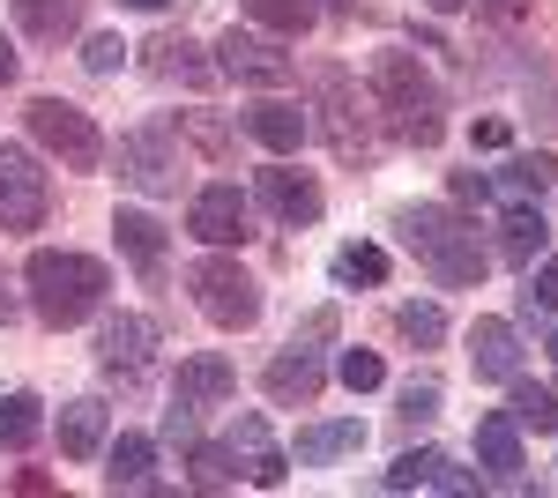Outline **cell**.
Returning <instances> with one entry per match:
<instances>
[{"instance_id": "cell-23", "label": "cell", "mask_w": 558, "mask_h": 498, "mask_svg": "<svg viewBox=\"0 0 558 498\" xmlns=\"http://www.w3.org/2000/svg\"><path fill=\"white\" fill-rule=\"evenodd\" d=\"M157 439H142V432H120L112 447H105V491H149L157 476Z\"/></svg>"}, {"instance_id": "cell-30", "label": "cell", "mask_w": 558, "mask_h": 498, "mask_svg": "<svg viewBox=\"0 0 558 498\" xmlns=\"http://www.w3.org/2000/svg\"><path fill=\"white\" fill-rule=\"evenodd\" d=\"M558 179V157L551 149H536V157H507V165H499V179H492V186H507V194H514V202H529V194H544V186H551Z\"/></svg>"}, {"instance_id": "cell-5", "label": "cell", "mask_w": 558, "mask_h": 498, "mask_svg": "<svg viewBox=\"0 0 558 498\" xmlns=\"http://www.w3.org/2000/svg\"><path fill=\"white\" fill-rule=\"evenodd\" d=\"M186 291H194V305H202V320H209V328L239 335V328H254V320H260V283L223 246L202 253V260L186 268Z\"/></svg>"}, {"instance_id": "cell-14", "label": "cell", "mask_w": 558, "mask_h": 498, "mask_svg": "<svg viewBox=\"0 0 558 498\" xmlns=\"http://www.w3.org/2000/svg\"><path fill=\"white\" fill-rule=\"evenodd\" d=\"M239 394V373H231V357H216V350H194V357H179V373H172V402L179 410H223Z\"/></svg>"}, {"instance_id": "cell-12", "label": "cell", "mask_w": 558, "mask_h": 498, "mask_svg": "<svg viewBox=\"0 0 558 498\" xmlns=\"http://www.w3.org/2000/svg\"><path fill=\"white\" fill-rule=\"evenodd\" d=\"M320 387H328V365H320V350H313V342L276 350V357H268V373H260V394H268L276 410H313V402H320Z\"/></svg>"}, {"instance_id": "cell-29", "label": "cell", "mask_w": 558, "mask_h": 498, "mask_svg": "<svg viewBox=\"0 0 558 498\" xmlns=\"http://www.w3.org/2000/svg\"><path fill=\"white\" fill-rule=\"evenodd\" d=\"M38 432H45V402L38 394H8V402H0V447H8V454L38 447Z\"/></svg>"}, {"instance_id": "cell-42", "label": "cell", "mask_w": 558, "mask_h": 498, "mask_svg": "<svg viewBox=\"0 0 558 498\" xmlns=\"http://www.w3.org/2000/svg\"><path fill=\"white\" fill-rule=\"evenodd\" d=\"M328 335H336V313H328V305H320V313H313V320H305V335H299V342H328Z\"/></svg>"}, {"instance_id": "cell-21", "label": "cell", "mask_w": 558, "mask_h": 498, "mask_svg": "<svg viewBox=\"0 0 558 498\" xmlns=\"http://www.w3.org/2000/svg\"><path fill=\"white\" fill-rule=\"evenodd\" d=\"M305 126H313V120H305L291 97H260V105H246V134H254L260 149H276V157H291V149H299Z\"/></svg>"}, {"instance_id": "cell-25", "label": "cell", "mask_w": 558, "mask_h": 498, "mask_svg": "<svg viewBox=\"0 0 558 498\" xmlns=\"http://www.w3.org/2000/svg\"><path fill=\"white\" fill-rule=\"evenodd\" d=\"M105 424H112V410H105L97 394H75V402L60 410V454H68V461H89L97 447H105Z\"/></svg>"}, {"instance_id": "cell-35", "label": "cell", "mask_w": 558, "mask_h": 498, "mask_svg": "<svg viewBox=\"0 0 558 498\" xmlns=\"http://www.w3.org/2000/svg\"><path fill=\"white\" fill-rule=\"evenodd\" d=\"M336 373H343L350 394H373V387L387 379V365H380V350H343V365H336Z\"/></svg>"}, {"instance_id": "cell-44", "label": "cell", "mask_w": 558, "mask_h": 498, "mask_svg": "<svg viewBox=\"0 0 558 498\" xmlns=\"http://www.w3.org/2000/svg\"><path fill=\"white\" fill-rule=\"evenodd\" d=\"M8 83H15V45L0 38V89H8Z\"/></svg>"}, {"instance_id": "cell-31", "label": "cell", "mask_w": 558, "mask_h": 498, "mask_svg": "<svg viewBox=\"0 0 558 498\" xmlns=\"http://www.w3.org/2000/svg\"><path fill=\"white\" fill-rule=\"evenodd\" d=\"M336 283H343V291H357V283L380 291V283H387V253L380 246H343V253H336Z\"/></svg>"}, {"instance_id": "cell-26", "label": "cell", "mask_w": 558, "mask_h": 498, "mask_svg": "<svg viewBox=\"0 0 558 498\" xmlns=\"http://www.w3.org/2000/svg\"><path fill=\"white\" fill-rule=\"evenodd\" d=\"M544 231H551V223H544V216H536L529 202H514V208H507V223H499V260L529 268V260L544 253Z\"/></svg>"}, {"instance_id": "cell-4", "label": "cell", "mask_w": 558, "mask_h": 498, "mask_svg": "<svg viewBox=\"0 0 558 498\" xmlns=\"http://www.w3.org/2000/svg\"><path fill=\"white\" fill-rule=\"evenodd\" d=\"M313 105H320L328 157H336V165H373V120H365V105H357V83H350V68L320 60V68H313Z\"/></svg>"}, {"instance_id": "cell-16", "label": "cell", "mask_w": 558, "mask_h": 498, "mask_svg": "<svg viewBox=\"0 0 558 498\" xmlns=\"http://www.w3.org/2000/svg\"><path fill=\"white\" fill-rule=\"evenodd\" d=\"M387 491H484L470 469H454V461L439 454V447H417V454H402L395 469L380 476Z\"/></svg>"}, {"instance_id": "cell-33", "label": "cell", "mask_w": 558, "mask_h": 498, "mask_svg": "<svg viewBox=\"0 0 558 498\" xmlns=\"http://www.w3.org/2000/svg\"><path fill=\"white\" fill-rule=\"evenodd\" d=\"M186 469H194V491H223V484H239V469H231V447H186Z\"/></svg>"}, {"instance_id": "cell-2", "label": "cell", "mask_w": 558, "mask_h": 498, "mask_svg": "<svg viewBox=\"0 0 558 498\" xmlns=\"http://www.w3.org/2000/svg\"><path fill=\"white\" fill-rule=\"evenodd\" d=\"M23 291H31V313H38L45 328H83L89 313H105L112 268L97 253H75V246H38L23 260Z\"/></svg>"}, {"instance_id": "cell-37", "label": "cell", "mask_w": 558, "mask_h": 498, "mask_svg": "<svg viewBox=\"0 0 558 498\" xmlns=\"http://www.w3.org/2000/svg\"><path fill=\"white\" fill-rule=\"evenodd\" d=\"M521 313H529V320H536V313H558V253L544 260V268H536V276H529V291H521Z\"/></svg>"}, {"instance_id": "cell-49", "label": "cell", "mask_w": 558, "mask_h": 498, "mask_svg": "<svg viewBox=\"0 0 558 498\" xmlns=\"http://www.w3.org/2000/svg\"><path fill=\"white\" fill-rule=\"evenodd\" d=\"M336 8H343V0H336Z\"/></svg>"}, {"instance_id": "cell-43", "label": "cell", "mask_w": 558, "mask_h": 498, "mask_svg": "<svg viewBox=\"0 0 558 498\" xmlns=\"http://www.w3.org/2000/svg\"><path fill=\"white\" fill-rule=\"evenodd\" d=\"M15 491H31V498H52V476H45V469H23V476H15Z\"/></svg>"}, {"instance_id": "cell-39", "label": "cell", "mask_w": 558, "mask_h": 498, "mask_svg": "<svg viewBox=\"0 0 558 498\" xmlns=\"http://www.w3.org/2000/svg\"><path fill=\"white\" fill-rule=\"evenodd\" d=\"M476 15H484V23H499V31H514L521 15H529V0H476Z\"/></svg>"}, {"instance_id": "cell-27", "label": "cell", "mask_w": 558, "mask_h": 498, "mask_svg": "<svg viewBox=\"0 0 558 498\" xmlns=\"http://www.w3.org/2000/svg\"><path fill=\"white\" fill-rule=\"evenodd\" d=\"M507 416H514V424H529V432H558V394L514 373V379H507Z\"/></svg>"}, {"instance_id": "cell-45", "label": "cell", "mask_w": 558, "mask_h": 498, "mask_svg": "<svg viewBox=\"0 0 558 498\" xmlns=\"http://www.w3.org/2000/svg\"><path fill=\"white\" fill-rule=\"evenodd\" d=\"M15 313H23V305H15V291H8V276H0V328H8Z\"/></svg>"}, {"instance_id": "cell-15", "label": "cell", "mask_w": 558, "mask_h": 498, "mask_svg": "<svg viewBox=\"0 0 558 498\" xmlns=\"http://www.w3.org/2000/svg\"><path fill=\"white\" fill-rule=\"evenodd\" d=\"M231 461H239V476L260 484V491H276V484L291 476V454L268 439V416H260V410H246L239 424H231Z\"/></svg>"}, {"instance_id": "cell-28", "label": "cell", "mask_w": 558, "mask_h": 498, "mask_svg": "<svg viewBox=\"0 0 558 498\" xmlns=\"http://www.w3.org/2000/svg\"><path fill=\"white\" fill-rule=\"evenodd\" d=\"M246 15H254L268 38H305V31L320 23V8H313V0H246Z\"/></svg>"}, {"instance_id": "cell-47", "label": "cell", "mask_w": 558, "mask_h": 498, "mask_svg": "<svg viewBox=\"0 0 558 498\" xmlns=\"http://www.w3.org/2000/svg\"><path fill=\"white\" fill-rule=\"evenodd\" d=\"M120 8H149V15H157V8H165V0H120Z\"/></svg>"}, {"instance_id": "cell-13", "label": "cell", "mask_w": 558, "mask_h": 498, "mask_svg": "<svg viewBox=\"0 0 558 498\" xmlns=\"http://www.w3.org/2000/svg\"><path fill=\"white\" fill-rule=\"evenodd\" d=\"M149 350H157V328L142 320V313H112L105 328H97V365H105V379H142L149 373Z\"/></svg>"}, {"instance_id": "cell-36", "label": "cell", "mask_w": 558, "mask_h": 498, "mask_svg": "<svg viewBox=\"0 0 558 498\" xmlns=\"http://www.w3.org/2000/svg\"><path fill=\"white\" fill-rule=\"evenodd\" d=\"M395 416H402V424H410V432H417V424H432V416H439V379H410V387H402V410H395Z\"/></svg>"}, {"instance_id": "cell-20", "label": "cell", "mask_w": 558, "mask_h": 498, "mask_svg": "<svg viewBox=\"0 0 558 498\" xmlns=\"http://www.w3.org/2000/svg\"><path fill=\"white\" fill-rule=\"evenodd\" d=\"M470 365H476V379H507L521 373V335H514V320H476L470 328Z\"/></svg>"}, {"instance_id": "cell-19", "label": "cell", "mask_w": 558, "mask_h": 498, "mask_svg": "<svg viewBox=\"0 0 558 498\" xmlns=\"http://www.w3.org/2000/svg\"><path fill=\"white\" fill-rule=\"evenodd\" d=\"M142 52H149L142 68H149L157 83H186V89H209L216 83V60H202V45H194V38H172V31H165V38L142 45Z\"/></svg>"}, {"instance_id": "cell-41", "label": "cell", "mask_w": 558, "mask_h": 498, "mask_svg": "<svg viewBox=\"0 0 558 498\" xmlns=\"http://www.w3.org/2000/svg\"><path fill=\"white\" fill-rule=\"evenodd\" d=\"M454 202H492V179L484 171H454Z\"/></svg>"}, {"instance_id": "cell-24", "label": "cell", "mask_w": 558, "mask_h": 498, "mask_svg": "<svg viewBox=\"0 0 558 498\" xmlns=\"http://www.w3.org/2000/svg\"><path fill=\"white\" fill-rule=\"evenodd\" d=\"M357 447H365V424H357V416H328V424H305L291 454H299L305 469H328V461L357 454Z\"/></svg>"}, {"instance_id": "cell-46", "label": "cell", "mask_w": 558, "mask_h": 498, "mask_svg": "<svg viewBox=\"0 0 558 498\" xmlns=\"http://www.w3.org/2000/svg\"><path fill=\"white\" fill-rule=\"evenodd\" d=\"M425 8H432V15H454V8H462V0H425Z\"/></svg>"}, {"instance_id": "cell-32", "label": "cell", "mask_w": 558, "mask_h": 498, "mask_svg": "<svg viewBox=\"0 0 558 498\" xmlns=\"http://www.w3.org/2000/svg\"><path fill=\"white\" fill-rule=\"evenodd\" d=\"M395 328L410 335L417 350H439V342H447V313H439V305H417V297H410V305H395Z\"/></svg>"}, {"instance_id": "cell-3", "label": "cell", "mask_w": 558, "mask_h": 498, "mask_svg": "<svg viewBox=\"0 0 558 498\" xmlns=\"http://www.w3.org/2000/svg\"><path fill=\"white\" fill-rule=\"evenodd\" d=\"M373 105H380L387 134L410 142V149H432L447 134V97H439L417 52H373Z\"/></svg>"}, {"instance_id": "cell-38", "label": "cell", "mask_w": 558, "mask_h": 498, "mask_svg": "<svg viewBox=\"0 0 558 498\" xmlns=\"http://www.w3.org/2000/svg\"><path fill=\"white\" fill-rule=\"evenodd\" d=\"M128 52H134V45H120L112 31H105V38L83 45V68H89V75H120V60H128Z\"/></svg>"}, {"instance_id": "cell-7", "label": "cell", "mask_w": 558, "mask_h": 498, "mask_svg": "<svg viewBox=\"0 0 558 498\" xmlns=\"http://www.w3.org/2000/svg\"><path fill=\"white\" fill-rule=\"evenodd\" d=\"M45 208H52V171L23 149V142H0V231H38Z\"/></svg>"}, {"instance_id": "cell-17", "label": "cell", "mask_w": 558, "mask_h": 498, "mask_svg": "<svg viewBox=\"0 0 558 498\" xmlns=\"http://www.w3.org/2000/svg\"><path fill=\"white\" fill-rule=\"evenodd\" d=\"M476 461L492 469V484L521 491V424L507 410H484V416H476Z\"/></svg>"}, {"instance_id": "cell-9", "label": "cell", "mask_w": 558, "mask_h": 498, "mask_svg": "<svg viewBox=\"0 0 558 498\" xmlns=\"http://www.w3.org/2000/svg\"><path fill=\"white\" fill-rule=\"evenodd\" d=\"M186 231H194L202 246H246V239H254V202H246L231 179H216V186H202V194L186 202Z\"/></svg>"}, {"instance_id": "cell-11", "label": "cell", "mask_w": 558, "mask_h": 498, "mask_svg": "<svg viewBox=\"0 0 558 498\" xmlns=\"http://www.w3.org/2000/svg\"><path fill=\"white\" fill-rule=\"evenodd\" d=\"M120 179L142 186V194H179L172 126H134V134H120Z\"/></svg>"}, {"instance_id": "cell-40", "label": "cell", "mask_w": 558, "mask_h": 498, "mask_svg": "<svg viewBox=\"0 0 558 498\" xmlns=\"http://www.w3.org/2000/svg\"><path fill=\"white\" fill-rule=\"evenodd\" d=\"M470 142H476V149H507V142H514V126H507V120H476Z\"/></svg>"}, {"instance_id": "cell-1", "label": "cell", "mask_w": 558, "mask_h": 498, "mask_svg": "<svg viewBox=\"0 0 558 498\" xmlns=\"http://www.w3.org/2000/svg\"><path fill=\"white\" fill-rule=\"evenodd\" d=\"M395 231H402V246L417 253V268H425L439 291H476L484 268H492V253H484V239H476V223L462 216V208H447V202L395 208Z\"/></svg>"}, {"instance_id": "cell-18", "label": "cell", "mask_w": 558, "mask_h": 498, "mask_svg": "<svg viewBox=\"0 0 558 498\" xmlns=\"http://www.w3.org/2000/svg\"><path fill=\"white\" fill-rule=\"evenodd\" d=\"M112 239H120V253L134 260V276H142V283H157V276H165V253H172V239H165V223H157V216L120 208V216H112Z\"/></svg>"}, {"instance_id": "cell-8", "label": "cell", "mask_w": 558, "mask_h": 498, "mask_svg": "<svg viewBox=\"0 0 558 498\" xmlns=\"http://www.w3.org/2000/svg\"><path fill=\"white\" fill-rule=\"evenodd\" d=\"M216 75H231L246 89H283L299 83V52H283V38H268V31H223L216 38Z\"/></svg>"}, {"instance_id": "cell-48", "label": "cell", "mask_w": 558, "mask_h": 498, "mask_svg": "<svg viewBox=\"0 0 558 498\" xmlns=\"http://www.w3.org/2000/svg\"><path fill=\"white\" fill-rule=\"evenodd\" d=\"M551 357H558V335H551Z\"/></svg>"}, {"instance_id": "cell-22", "label": "cell", "mask_w": 558, "mask_h": 498, "mask_svg": "<svg viewBox=\"0 0 558 498\" xmlns=\"http://www.w3.org/2000/svg\"><path fill=\"white\" fill-rule=\"evenodd\" d=\"M15 31H23L31 45L83 38V0H15Z\"/></svg>"}, {"instance_id": "cell-10", "label": "cell", "mask_w": 558, "mask_h": 498, "mask_svg": "<svg viewBox=\"0 0 558 498\" xmlns=\"http://www.w3.org/2000/svg\"><path fill=\"white\" fill-rule=\"evenodd\" d=\"M254 202L283 223V231H305V223H320V208H328V194H320V179L313 171H291V165H268L254 171Z\"/></svg>"}, {"instance_id": "cell-6", "label": "cell", "mask_w": 558, "mask_h": 498, "mask_svg": "<svg viewBox=\"0 0 558 498\" xmlns=\"http://www.w3.org/2000/svg\"><path fill=\"white\" fill-rule=\"evenodd\" d=\"M31 142H38L45 157H60L68 171H97L105 165V134L89 120L83 105H68V97H31Z\"/></svg>"}, {"instance_id": "cell-34", "label": "cell", "mask_w": 558, "mask_h": 498, "mask_svg": "<svg viewBox=\"0 0 558 498\" xmlns=\"http://www.w3.org/2000/svg\"><path fill=\"white\" fill-rule=\"evenodd\" d=\"M179 134H186L209 165H223V157H231V126L216 120V112H179Z\"/></svg>"}]
</instances>
